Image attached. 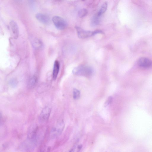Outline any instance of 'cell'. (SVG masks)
I'll return each instance as SVG.
<instances>
[{
	"instance_id": "cell-7",
	"label": "cell",
	"mask_w": 152,
	"mask_h": 152,
	"mask_svg": "<svg viewBox=\"0 0 152 152\" xmlns=\"http://www.w3.org/2000/svg\"><path fill=\"white\" fill-rule=\"evenodd\" d=\"M10 26L14 38H17L18 36L19 30L17 23L14 21L11 20L10 22Z\"/></svg>"
},
{
	"instance_id": "cell-9",
	"label": "cell",
	"mask_w": 152,
	"mask_h": 152,
	"mask_svg": "<svg viewBox=\"0 0 152 152\" xmlns=\"http://www.w3.org/2000/svg\"><path fill=\"white\" fill-rule=\"evenodd\" d=\"M60 67V64L59 62L57 60L55 61L53 72V77L54 80H55L58 75Z\"/></svg>"
},
{
	"instance_id": "cell-12",
	"label": "cell",
	"mask_w": 152,
	"mask_h": 152,
	"mask_svg": "<svg viewBox=\"0 0 152 152\" xmlns=\"http://www.w3.org/2000/svg\"><path fill=\"white\" fill-rule=\"evenodd\" d=\"M37 79L36 76H33L29 80L28 83V87L29 88L33 87L36 85Z\"/></svg>"
},
{
	"instance_id": "cell-1",
	"label": "cell",
	"mask_w": 152,
	"mask_h": 152,
	"mask_svg": "<svg viewBox=\"0 0 152 152\" xmlns=\"http://www.w3.org/2000/svg\"><path fill=\"white\" fill-rule=\"evenodd\" d=\"M72 72L75 75L89 77L93 75V70L89 66L81 65L74 69Z\"/></svg>"
},
{
	"instance_id": "cell-14",
	"label": "cell",
	"mask_w": 152,
	"mask_h": 152,
	"mask_svg": "<svg viewBox=\"0 0 152 152\" xmlns=\"http://www.w3.org/2000/svg\"><path fill=\"white\" fill-rule=\"evenodd\" d=\"M80 91L76 89H74L73 90V98L75 99H77L80 98Z\"/></svg>"
},
{
	"instance_id": "cell-3",
	"label": "cell",
	"mask_w": 152,
	"mask_h": 152,
	"mask_svg": "<svg viewBox=\"0 0 152 152\" xmlns=\"http://www.w3.org/2000/svg\"><path fill=\"white\" fill-rule=\"evenodd\" d=\"M53 22L56 27L58 29L62 30L66 27L67 23L65 20L61 17L55 16L52 18Z\"/></svg>"
},
{
	"instance_id": "cell-4",
	"label": "cell",
	"mask_w": 152,
	"mask_h": 152,
	"mask_svg": "<svg viewBox=\"0 0 152 152\" xmlns=\"http://www.w3.org/2000/svg\"><path fill=\"white\" fill-rule=\"evenodd\" d=\"M64 127V124L63 121L58 123L53 128L51 131V135L53 136H56L62 133Z\"/></svg>"
},
{
	"instance_id": "cell-5",
	"label": "cell",
	"mask_w": 152,
	"mask_h": 152,
	"mask_svg": "<svg viewBox=\"0 0 152 152\" xmlns=\"http://www.w3.org/2000/svg\"><path fill=\"white\" fill-rule=\"evenodd\" d=\"M51 108L49 106H46L42 110L40 115L39 118L40 121L44 122L47 121L49 118Z\"/></svg>"
},
{
	"instance_id": "cell-16",
	"label": "cell",
	"mask_w": 152,
	"mask_h": 152,
	"mask_svg": "<svg viewBox=\"0 0 152 152\" xmlns=\"http://www.w3.org/2000/svg\"><path fill=\"white\" fill-rule=\"evenodd\" d=\"M112 99L113 98L111 96H109L107 99L104 104V106L106 107L110 104L112 102Z\"/></svg>"
},
{
	"instance_id": "cell-13",
	"label": "cell",
	"mask_w": 152,
	"mask_h": 152,
	"mask_svg": "<svg viewBox=\"0 0 152 152\" xmlns=\"http://www.w3.org/2000/svg\"><path fill=\"white\" fill-rule=\"evenodd\" d=\"M87 10L85 9H80L78 12V16L80 18L85 16L88 13Z\"/></svg>"
},
{
	"instance_id": "cell-2",
	"label": "cell",
	"mask_w": 152,
	"mask_h": 152,
	"mask_svg": "<svg viewBox=\"0 0 152 152\" xmlns=\"http://www.w3.org/2000/svg\"><path fill=\"white\" fill-rule=\"evenodd\" d=\"M78 37L81 39L86 38L98 34H103V32L99 30H96L94 31L85 30L80 27L75 26Z\"/></svg>"
},
{
	"instance_id": "cell-11",
	"label": "cell",
	"mask_w": 152,
	"mask_h": 152,
	"mask_svg": "<svg viewBox=\"0 0 152 152\" xmlns=\"http://www.w3.org/2000/svg\"><path fill=\"white\" fill-rule=\"evenodd\" d=\"M107 7V2L105 1L102 4L101 7L97 13L99 16H100L106 11Z\"/></svg>"
},
{
	"instance_id": "cell-6",
	"label": "cell",
	"mask_w": 152,
	"mask_h": 152,
	"mask_svg": "<svg viewBox=\"0 0 152 152\" xmlns=\"http://www.w3.org/2000/svg\"><path fill=\"white\" fill-rule=\"evenodd\" d=\"M137 63L140 67L144 68H148L152 66V61L145 57L140 58L138 60Z\"/></svg>"
},
{
	"instance_id": "cell-17",
	"label": "cell",
	"mask_w": 152,
	"mask_h": 152,
	"mask_svg": "<svg viewBox=\"0 0 152 152\" xmlns=\"http://www.w3.org/2000/svg\"><path fill=\"white\" fill-rule=\"evenodd\" d=\"M33 44L37 48L40 47L41 45V42L38 39H34Z\"/></svg>"
},
{
	"instance_id": "cell-8",
	"label": "cell",
	"mask_w": 152,
	"mask_h": 152,
	"mask_svg": "<svg viewBox=\"0 0 152 152\" xmlns=\"http://www.w3.org/2000/svg\"><path fill=\"white\" fill-rule=\"evenodd\" d=\"M37 19L44 24H47L50 21V18L47 15L42 13H38L36 15Z\"/></svg>"
},
{
	"instance_id": "cell-10",
	"label": "cell",
	"mask_w": 152,
	"mask_h": 152,
	"mask_svg": "<svg viewBox=\"0 0 152 152\" xmlns=\"http://www.w3.org/2000/svg\"><path fill=\"white\" fill-rule=\"evenodd\" d=\"M100 22V16L97 14L94 15L91 18V23L92 26H94L99 24Z\"/></svg>"
},
{
	"instance_id": "cell-15",
	"label": "cell",
	"mask_w": 152,
	"mask_h": 152,
	"mask_svg": "<svg viewBox=\"0 0 152 152\" xmlns=\"http://www.w3.org/2000/svg\"><path fill=\"white\" fill-rule=\"evenodd\" d=\"M82 148L81 145H77L75 146L70 151V152H79Z\"/></svg>"
}]
</instances>
